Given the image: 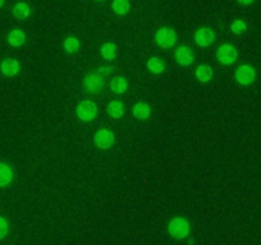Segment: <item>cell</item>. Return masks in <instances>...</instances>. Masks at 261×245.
I'll list each match as a JSON object with an SVG mask.
<instances>
[{"mask_svg":"<svg viewBox=\"0 0 261 245\" xmlns=\"http://www.w3.org/2000/svg\"><path fill=\"white\" fill-rule=\"evenodd\" d=\"M191 226L190 222L185 217H175L168 224V232L172 237L177 240H182L190 235Z\"/></svg>","mask_w":261,"mask_h":245,"instance_id":"obj_1","label":"cell"},{"mask_svg":"<svg viewBox=\"0 0 261 245\" xmlns=\"http://www.w3.org/2000/svg\"><path fill=\"white\" fill-rule=\"evenodd\" d=\"M154 40L162 48H171L177 43V33L170 27H162L155 32Z\"/></svg>","mask_w":261,"mask_h":245,"instance_id":"obj_2","label":"cell"},{"mask_svg":"<svg viewBox=\"0 0 261 245\" xmlns=\"http://www.w3.org/2000/svg\"><path fill=\"white\" fill-rule=\"evenodd\" d=\"M75 112L79 120H82L84 122H89L97 116L98 109H97V105L93 101H91V100H84V101L79 102L75 109Z\"/></svg>","mask_w":261,"mask_h":245,"instance_id":"obj_3","label":"cell"},{"mask_svg":"<svg viewBox=\"0 0 261 245\" xmlns=\"http://www.w3.org/2000/svg\"><path fill=\"white\" fill-rule=\"evenodd\" d=\"M237 59H239V51L229 43L219 46L217 50V60L223 65H232L233 63H236Z\"/></svg>","mask_w":261,"mask_h":245,"instance_id":"obj_4","label":"cell"},{"mask_svg":"<svg viewBox=\"0 0 261 245\" xmlns=\"http://www.w3.org/2000/svg\"><path fill=\"white\" fill-rule=\"evenodd\" d=\"M234 77H236V81L240 84H242V86H250L256 79V70L254 69V66L249 65V64H244V65H240L236 69Z\"/></svg>","mask_w":261,"mask_h":245,"instance_id":"obj_5","label":"cell"},{"mask_svg":"<svg viewBox=\"0 0 261 245\" xmlns=\"http://www.w3.org/2000/svg\"><path fill=\"white\" fill-rule=\"evenodd\" d=\"M83 86L89 93H98L105 87V78L98 73H88L83 79Z\"/></svg>","mask_w":261,"mask_h":245,"instance_id":"obj_6","label":"cell"},{"mask_svg":"<svg viewBox=\"0 0 261 245\" xmlns=\"http://www.w3.org/2000/svg\"><path fill=\"white\" fill-rule=\"evenodd\" d=\"M93 142L101 150H107V148L112 147L115 143L114 132L110 129H105V128L103 129L97 130L93 137Z\"/></svg>","mask_w":261,"mask_h":245,"instance_id":"obj_7","label":"cell"},{"mask_svg":"<svg viewBox=\"0 0 261 245\" xmlns=\"http://www.w3.org/2000/svg\"><path fill=\"white\" fill-rule=\"evenodd\" d=\"M194 40L201 47H208V46L213 45L214 40H216V35H214L213 30L209 27H201L194 35Z\"/></svg>","mask_w":261,"mask_h":245,"instance_id":"obj_8","label":"cell"},{"mask_svg":"<svg viewBox=\"0 0 261 245\" xmlns=\"http://www.w3.org/2000/svg\"><path fill=\"white\" fill-rule=\"evenodd\" d=\"M175 59L180 65L189 66L193 64L195 55H194V51L191 50L190 46L182 45L177 47V50L175 51Z\"/></svg>","mask_w":261,"mask_h":245,"instance_id":"obj_9","label":"cell"},{"mask_svg":"<svg viewBox=\"0 0 261 245\" xmlns=\"http://www.w3.org/2000/svg\"><path fill=\"white\" fill-rule=\"evenodd\" d=\"M19 61L14 58H7L0 64V71L5 77H14L19 71Z\"/></svg>","mask_w":261,"mask_h":245,"instance_id":"obj_10","label":"cell"},{"mask_svg":"<svg viewBox=\"0 0 261 245\" xmlns=\"http://www.w3.org/2000/svg\"><path fill=\"white\" fill-rule=\"evenodd\" d=\"M14 179V173L8 163L0 162V188H4L12 184Z\"/></svg>","mask_w":261,"mask_h":245,"instance_id":"obj_11","label":"cell"},{"mask_svg":"<svg viewBox=\"0 0 261 245\" xmlns=\"http://www.w3.org/2000/svg\"><path fill=\"white\" fill-rule=\"evenodd\" d=\"M7 41L13 47H19L25 42V33L19 28H14L7 36Z\"/></svg>","mask_w":261,"mask_h":245,"instance_id":"obj_12","label":"cell"},{"mask_svg":"<svg viewBox=\"0 0 261 245\" xmlns=\"http://www.w3.org/2000/svg\"><path fill=\"white\" fill-rule=\"evenodd\" d=\"M150 114H152V109H150V106L147 102H137L133 106V115L137 119L147 120L150 117Z\"/></svg>","mask_w":261,"mask_h":245,"instance_id":"obj_13","label":"cell"},{"mask_svg":"<svg viewBox=\"0 0 261 245\" xmlns=\"http://www.w3.org/2000/svg\"><path fill=\"white\" fill-rule=\"evenodd\" d=\"M196 79L201 83H208L213 78V69L208 64H200L195 70Z\"/></svg>","mask_w":261,"mask_h":245,"instance_id":"obj_14","label":"cell"},{"mask_svg":"<svg viewBox=\"0 0 261 245\" xmlns=\"http://www.w3.org/2000/svg\"><path fill=\"white\" fill-rule=\"evenodd\" d=\"M107 114L112 117V119H120L125 115V106L121 101L119 100H114L107 105Z\"/></svg>","mask_w":261,"mask_h":245,"instance_id":"obj_15","label":"cell"},{"mask_svg":"<svg viewBox=\"0 0 261 245\" xmlns=\"http://www.w3.org/2000/svg\"><path fill=\"white\" fill-rule=\"evenodd\" d=\"M127 87H129V84H127V81L124 77H114V78L111 79V82H110V88H111V91L116 94L125 93V92L127 91Z\"/></svg>","mask_w":261,"mask_h":245,"instance_id":"obj_16","label":"cell"},{"mask_svg":"<svg viewBox=\"0 0 261 245\" xmlns=\"http://www.w3.org/2000/svg\"><path fill=\"white\" fill-rule=\"evenodd\" d=\"M102 58L107 61H112L117 55V47L114 42L111 41H107L103 45L101 46V50H99Z\"/></svg>","mask_w":261,"mask_h":245,"instance_id":"obj_17","label":"cell"},{"mask_svg":"<svg viewBox=\"0 0 261 245\" xmlns=\"http://www.w3.org/2000/svg\"><path fill=\"white\" fill-rule=\"evenodd\" d=\"M147 68L152 74H161L165 71L166 63L163 59L158 58V56H152V58L148 60Z\"/></svg>","mask_w":261,"mask_h":245,"instance_id":"obj_18","label":"cell"},{"mask_svg":"<svg viewBox=\"0 0 261 245\" xmlns=\"http://www.w3.org/2000/svg\"><path fill=\"white\" fill-rule=\"evenodd\" d=\"M30 13V5L24 2L17 3V4L14 5V8H13V15H14L15 18H18V19H25V18H28Z\"/></svg>","mask_w":261,"mask_h":245,"instance_id":"obj_19","label":"cell"},{"mask_svg":"<svg viewBox=\"0 0 261 245\" xmlns=\"http://www.w3.org/2000/svg\"><path fill=\"white\" fill-rule=\"evenodd\" d=\"M112 10L119 15H125L130 10L129 0H114L112 2Z\"/></svg>","mask_w":261,"mask_h":245,"instance_id":"obj_20","label":"cell"},{"mask_svg":"<svg viewBox=\"0 0 261 245\" xmlns=\"http://www.w3.org/2000/svg\"><path fill=\"white\" fill-rule=\"evenodd\" d=\"M64 48H65L66 53L74 54L81 48V42H79V40L75 36H69L65 40V42H64Z\"/></svg>","mask_w":261,"mask_h":245,"instance_id":"obj_21","label":"cell"},{"mask_svg":"<svg viewBox=\"0 0 261 245\" xmlns=\"http://www.w3.org/2000/svg\"><path fill=\"white\" fill-rule=\"evenodd\" d=\"M231 31L234 33V35H244V33L247 31L246 22L242 19H236L231 24Z\"/></svg>","mask_w":261,"mask_h":245,"instance_id":"obj_22","label":"cell"},{"mask_svg":"<svg viewBox=\"0 0 261 245\" xmlns=\"http://www.w3.org/2000/svg\"><path fill=\"white\" fill-rule=\"evenodd\" d=\"M8 231H9V224L4 217L0 216V240L7 236Z\"/></svg>","mask_w":261,"mask_h":245,"instance_id":"obj_23","label":"cell"},{"mask_svg":"<svg viewBox=\"0 0 261 245\" xmlns=\"http://www.w3.org/2000/svg\"><path fill=\"white\" fill-rule=\"evenodd\" d=\"M111 70H114V66L105 65V66H101V68H99L98 70H97V73H98L99 76H102L105 78V77H107L110 73H111Z\"/></svg>","mask_w":261,"mask_h":245,"instance_id":"obj_24","label":"cell"},{"mask_svg":"<svg viewBox=\"0 0 261 245\" xmlns=\"http://www.w3.org/2000/svg\"><path fill=\"white\" fill-rule=\"evenodd\" d=\"M237 2H239L240 4H242V5H250V4H252L255 0H237Z\"/></svg>","mask_w":261,"mask_h":245,"instance_id":"obj_25","label":"cell"},{"mask_svg":"<svg viewBox=\"0 0 261 245\" xmlns=\"http://www.w3.org/2000/svg\"><path fill=\"white\" fill-rule=\"evenodd\" d=\"M4 3H5V0H0V8H2L3 5H4Z\"/></svg>","mask_w":261,"mask_h":245,"instance_id":"obj_26","label":"cell"},{"mask_svg":"<svg viewBox=\"0 0 261 245\" xmlns=\"http://www.w3.org/2000/svg\"><path fill=\"white\" fill-rule=\"evenodd\" d=\"M96 2H105V0H96Z\"/></svg>","mask_w":261,"mask_h":245,"instance_id":"obj_27","label":"cell"}]
</instances>
